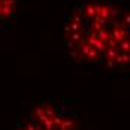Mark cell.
I'll return each instance as SVG.
<instances>
[{"mask_svg":"<svg viewBox=\"0 0 130 130\" xmlns=\"http://www.w3.org/2000/svg\"><path fill=\"white\" fill-rule=\"evenodd\" d=\"M120 11L112 5L88 2L70 12L64 26V45L73 61L100 69Z\"/></svg>","mask_w":130,"mask_h":130,"instance_id":"1","label":"cell"},{"mask_svg":"<svg viewBox=\"0 0 130 130\" xmlns=\"http://www.w3.org/2000/svg\"><path fill=\"white\" fill-rule=\"evenodd\" d=\"M76 109L66 103H42L36 106L18 130H76Z\"/></svg>","mask_w":130,"mask_h":130,"instance_id":"2","label":"cell"},{"mask_svg":"<svg viewBox=\"0 0 130 130\" xmlns=\"http://www.w3.org/2000/svg\"><path fill=\"white\" fill-rule=\"evenodd\" d=\"M130 66V8L121 9L100 69L121 70Z\"/></svg>","mask_w":130,"mask_h":130,"instance_id":"3","label":"cell"},{"mask_svg":"<svg viewBox=\"0 0 130 130\" xmlns=\"http://www.w3.org/2000/svg\"><path fill=\"white\" fill-rule=\"evenodd\" d=\"M17 0H0V20H9L17 12Z\"/></svg>","mask_w":130,"mask_h":130,"instance_id":"4","label":"cell"}]
</instances>
